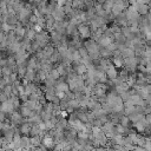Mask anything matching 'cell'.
Returning <instances> with one entry per match:
<instances>
[{
	"label": "cell",
	"instance_id": "obj_1",
	"mask_svg": "<svg viewBox=\"0 0 151 151\" xmlns=\"http://www.w3.org/2000/svg\"><path fill=\"white\" fill-rule=\"evenodd\" d=\"M41 145L45 147V149H52L54 146V140L51 136H44L42 139H41Z\"/></svg>",
	"mask_w": 151,
	"mask_h": 151
},
{
	"label": "cell",
	"instance_id": "obj_2",
	"mask_svg": "<svg viewBox=\"0 0 151 151\" xmlns=\"http://www.w3.org/2000/svg\"><path fill=\"white\" fill-rule=\"evenodd\" d=\"M9 119H11V123L13 125H15V124H22V116L19 112H13L11 114V118Z\"/></svg>",
	"mask_w": 151,
	"mask_h": 151
},
{
	"label": "cell",
	"instance_id": "obj_3",
	"mask_svg": "<svg viewBox=\"0 0 151 151\" xmlns=\"http://www.w3.org/2000/svg\"><path fill=\"white\" fill-rule=\"evenodd\" d=\"M31 129H32V126H31L29 124L22 123V124H20V126H19V132L22 133L24 136H28V134L31 133Z\"/></svg>",
	"mask_w": 151,
	"mask_h": 151
},
{
	"label": "cell",
	"instance_id": "obj_4",
	"mask_svg": "<svg viewBox=\"0 0 151 151\" xmlns=\"http://www.w3.org/2000/svg\"><path fill=\"white\" fill-rule=\"evenodd\" d=\"M20 113H21V116H24V117H31V116H33V114H32V110H31L29 107H27L26 105L20 107Z\"/></svg>",
	"mask_w": 151,
	"mask_h": 151
},
{
	"label": "cell",
	"instance_id": "obj_5",
	"mask_svg": "<svg viewBox=\"0 0 151 151\" xmlns=\"http://www.w3.org/2000/svg\"><path fill=\"white\" fill-rule=\"evenodd\" d=\"M79 31H80L81 35H83V37H85V38H87V37L90 35V31H88V28H87V27H80V28H79Z\"/></svg>",
	"mask_w": 151,
	"mask_h": 151
},
{
	"label": "cell",
	"instance_id": "obj_6",
	"mask_svg": "<svg viewBox=\"0 0 151 151\" xmlns=\"http://www.w3.org/2000/svg\"><path fill=\"white\" fill-rule=\"evenodd\" d=\"M107 74H109L111 78H114V77H116L117 72H116V70L113 68V66H110V67H109V70H107Z\"/></svg>",
	"mask_w": 151,
	"mask_h": 151
},
{
	"label": "cell",
	"instance_id": "obj_7",
	"mask_svg": "<svg viewBox=\"0 0 151 151\" xmlns=\"http://www.w3.org/2000/svg\"><path fill=\"white\" fill-rule=\"evenodd\" d=\"M124 131H125V127H124L123 125H117V126H116V132H117L118 134H123Z\"/></svg>",
	"mask_w": 151,
	"mask_h": 151
},
{
	"label": "cell",
	"instance_id": "obj_8",
	"mask_svg": "<svg viewBox=\"0 0 151 151\" xmlns=\"http://www.w3.org/2000/svg\"><path fill=\"white\" fill-rule=\"evenodd\" d=\"M144 146H145V150H147V151H151V140H145V143H144Z\"/></svg>",
	"mask_w": 151,
	"mask_h": 151
},
{
	"label": "cell",
	"instance_id": "obj_9",
	"mask_svg": "<svg viewBox=\"0 0 151 151\" xmlns=\"http://www.w3.org/2000/svg\"><path fill=\"white\" fill-rule=\"evenodd\" d=\"M127 122H129L127 118H122V125L123 126H126L127 125Z\"/></svg>",
	"mask_w": 151,
	"mask_h": 151
},
{
	"label": "cell",
	"instance_id": "obj_10",
	"mask_svg": "<svg viewBox=\"0 0 151 151\" xmlns=\"http://www.w3.org/2000/svg\"><path fill=\"white\" fill-rule=\"evenodd\" d=\"M134 151H146L145 149H140V147H138V149H136Z\"/></svg>",
	"mask_w": 151,
	"mask_h": 151
},
{
	"label": "cell",
	"instance_id": "obj_11",
	"mask_svg": "<svg viewBox=\"0 0 151 151\" xmlns=\"http://www.w3.org/2000/svg\"><path fill=\"white\" fill-rule=\"evenodd\" d=\"M6 151H17V150H14V149H6Z\"/></svg>",
	"mask_w": 151,
	"mask_h": 151
}]
</instances>
